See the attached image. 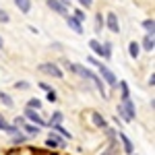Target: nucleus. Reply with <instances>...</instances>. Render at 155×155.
I'll return each mask as SVG.
<instances>
[{"label": "nucleus", "mask_w": 155, "mask_h": 155, "mask_svg": "<svg viewBox=\"0 0 155 155\" xmlns=\"http://www.w3.org/2000/svg\"><path fill=\"white\" fill-rule=\"evenodd\" d=\"M0 48H2V37H0Z\"/></svg>", "instance_id": "obj_34"}, {"label": "nucleus", "mask_w": 155, "mask_h": 155, "mask_svg": "<svg viewBox=\"0 0 155 155\" xmlns=\"http://www.w3.org/2000/svg\"><path fill=\"white\" fill-rule=\"evenodd\" d=\"M106 25H107V29L112 31V33H118L120 31V25H118V17L114 15V12H110L106 17Z\"/></svg>", "instance_id": "obj_6"}, {"label": "nucleus", "mask_w": 155, "mask_h": 155, "mask_svg": "<svg viewBox=\"0 0 155 155\" xmlns=\"http://www.w3.org/2000/svg\"><path fill=\"white\" fill-rule=\"evenodd\" d=\"M46 4H48V6L52 8V11L60 12V15H68V8H66V6H64V4H62L60 0H48Z\"/></svg>", "instance_id": "obj_7"}, {"label": "nucleus", "mask_w": 155, "mask_h": 155, "mask_svg": "<svg viewBox=\"0 0 155 155\" xmlns=\"http://www.w3.org/2000/svg\"><path fill=\"white\" fill-rule=\"evenodd\" d=\"M15 87L17 89H29V83L27 81H19V83H15Z\"/></svg>", "instance_id": "obj_27"}, {"label": "nucleus", "mask_w": 155, "mask_h": 155, "mask_svg": "<svg viewBox=\"0 0 155 155\" xmlns=\"http://www.w3.org/2000/svg\"><path fill=\"white\" fill-rule=\"evenodd\" d=\"M143 48L147 50V52H153V48H155V41H153V35H147L143 39Z\"/></svg>", "instance_id": "obj_16"}, {"label": "nucleus", "mask_w": 155, "mask_h": 155, "mask_svg": "<svg viewBox=\"0 0 155 155\" xmlns=\"http://www.w3.org/2000/svg\"><path fill=\"white\" fill-rule=\"evenodd\" d=\"M72 17H74L77 21H81V23H83V21H85V12H83V11H77V12H74V15H72Z\"/></svg>", "instance_id": "obj_26"}, {"label": "nucleus", "mask_w": 155, "mask_h": 155, "mask_svg": "<svg viewBox=\"0 0 155 155\" xmlns=\"http://www.w3.org/2000/svg\"><path fill=\"white\" fill-rule=\"evenodd\" d=\"M39 87H41L44 91H52V87H50V85H46V83H39Z\"/></svg>", "instance_id": "obj_32"}, {"label": "nucleus", "mask_w": 155, "mask_h": 155, "mask_svg": "<svg viewBox=\"0 0 155 155\" xmlns=\"http://www.w3.org/2000/svg\"><path fill=\"white\" fill-rule=\"evenodd\" d=\"M114 153H116V143H112V145H110V147H107V151H106L104 155H114Z\"/></svg>", "instance_id": "obj_28"}, {"label": "nucleus", "mask_w": 155, "mask_h": 155, "mask_svg": "<svg viewBox=\"0 0 155 155\" xmlns=\"http://www.w3.org/2000/svg\"><path fill=\"white\" fill-rule=\"evenodd\" d=\"M79 2H81L85 8H87V6H91V2H93V0H79Z\"/></svg>", "instance_id": "obj_31"}, {"label": "nucleus", "mask_w": 155, "mask_h": 155, "mask_svg": "<svg viewBox=\"0 0 155 155\" xmlns=\"http://www.w3.org/2000/svg\"><path fill=\"white\" fill-rule=\"evenodd\" d=\"M118 114L124 118V122H132L134 120V104H132L130 99H122V104L118 106Z\"/></svg>", "instance_id": "obj_2"}, {"label": "nucleus", "mask_w": 155, "mask_h": 155, "mask_svg": "<svg viewBox=\"0 0 155 155\" xmlns=\"http://www.w3.org/2000/svg\"><path fill=\"white\" fill-rule=\"evenodd\" d=\"M101 27H104V17L97 15V17H95V31H97V33L101 31Z\"/></svg>", "instance_id": "obj_23"}, {"label": "nucleus", "mask_w": 155, "mask_h": 155, "mask_svg": "<svg viewBox=\"0 0 155 155\" xmlns=\"http://www.w3.org/2000/svg\"><path fill=\"white\" fill-rule=\"evenodd\" d=\"M46 145H48V147H64V139H60V137H56V134H50Z\"/></svg>", "instance_id": "obj_13"}, {"label": "nucleus", "mask_w": 155, "mask_h": 155, "mask_svg": "<svg viewBox=\"0 0 155 155\" xmlns=\"http://www.w3.org/2000/svg\"><path fill=\"white\" fill-rule=\"evenodd\" d=\"M91 118H93V124H95V126H99V128H106V126H107L106 120H104V116H99L97 112H93V114H91Z\"/></svg>", "instance_id": "obj_15"}, {"label": "nucleus", "mask_w": 155, "mask_h": 155, "mask_svg": "<svg viewBox=\"0 0 155 155\" xmlns=\"http://www.w3.org/2000/svg\"><path fill=\"white\" fill-rule=\"evenodd\" d=\"M0 130H4V132H11L12 137H15V134H19V126H11V124H6V122H4V118H2V116H0Z\"/></svg>", "instance_id": "obj_11"}, {"label": "nucleus", "mask_w": 155, "mask_h": 155, "mask_svg": "<svg viewBox=\"0 0 155 155\" xmlns=\"http://www.w3.org/2000/svg\"><path fill=\"white\" fill-rule=\"evenodd\" d=\"M149 85H151V87L155 85V74H151V77H149Z\"/></svg>", "instance_id": "obj_33"}, {"label": "nucleus", "mask_w": 155, "mask_h": 155, "mask_svg": "<svg viewBox=\"0 0 155 155\" xmlns=\"http://www.w3.org/2000/svg\"><path fill=\"white\" fill-rule=\"evenodd\" d=\"M97 68H99V74H101V79H104V81H106L110 87H116V85H118V79H116V74L110 71L106 64H101V62H99V64H97Z\"/></svg>", "instance_id": "obj_3"}, {"label": "nucleus", "mask_w": 155, "mask_h": 155, "mask_svg": "<svg viewBox=\"0 0 155 155\" xmlns=\"http://www.w3.org/2000/svg\"><path fill=\"white\" fill-rule=\"evenodd\" d=\"M104 50H106L107 58H112V44H104Z\"/></svg>", "instance_id": "obj_29"}, {"label": "nucleus", "mask_w": 155, "mask_h": 155, "mask_svg": "<svg viewBox=\"0 0 155 155\" xmlns=\"http://www.w3.org/2000/svg\"><path fill=\"white\" fill-rule=\"evenodd\" d=\"M118 137H120V141H122V147H124V151L128 155H132V151H134V147H132V143H130V139L124 134V132H118Z\"/></svg>", "instance_id": "obj_10"}, {"label": "nucleus", "mask_w": 155, "mask_h": 155, "mask_svg": "<svg viewBox=\"0 0 155 155\" xmlns=\"http://www.w3.org/2000/svg\"><path fill=\"white\" fill-rule=\"evenodd\" d=\"M66 23H68V27H71L74 33H83V25H81V21H77L74 17L66 15Z\"/></svg>", "instance_id": "obj_8"}, {"label": "nucleus", "mask_w": 155, "mask_h": 155, "mask_svg": "<svg viewBox=\"0 0 155 155\" xmlns=\"http://www.w3.org/2000/svg\"><path fill=\"white\" fill-rule=\"evenodd\" d=\"M143 27H145V29H147V31H149L147 35H153V29H155V21H153V19H147V21H143Z\"/></svg>", "instance_id": "obj_18"}, {"label": "nucleus", "mask_w": 155, "mask_h": 155, "mask_svg": "<svg viewBox=\"0 0 155 155\" xmlns=\"http://www.w3.org/2000/svg\"><path fill=\"white\" fill-rule=\"evenodd\" d=\"M27 107H29V110H39V107H41V101H39V99H29Z\"/></svg>", "instance_id": "obj_22"}, {"label": "nucleus", "mask_w": 155, "mask_h": 155, "mask_svg": "<svg viewBox=\"0 0 155 155\" xmlns=\"http://www.w3.org/2000/svg\"><path fill=\"white\" fill-rule=\"evenodd\" d=\"M21 128H23L29 137H37V134H39V126H35V124H27V122H23Z\"/></svg>", "instance_id": "obj_12"}, {"label": "nucleus", "mask_w": 155, "mask_h": 155, "mask_svg": "<svg viewBox=\"0 0 155 155\" xmlns=\"http://www.w3.org/2000/svg\"><path fill=\"white\" fill-rule=\"evenodd\" d=\"M48 101H56V91H48Z\"/></svg>", "instance_id": "obj_30"}, {"label": "nucleus", "mask_w": 155, "mask_h": 155, "mask_svg": "<svg viewBox=\"0 0 155 155\" xmlns=\"http://www.w3.org/2000/svg\"><path fill=\"white\" fill-rule=\"evenodd\" d=\"M12 143H15V145L25 143V134H21V132H19V134H15V137H12Z\"/></svg>", "instance_id": "obj_24"}, {"label": "nucleus", "mask_w": 155, "mask_h": 155, "mask_svg": "<svg viewBox=\"0 0 155 155\" xmlns=\"http://www.w3.org/2000/svg\"><path fill=\"white\" fill-rule=\"evenodd\" d=\"M128 54H130V58H139V44L137 41L128 44Z\"/></svg>", "instance_id": "obj_17"}, {"label": "nucleus", "mask_w": 155, "mask_h": 155, "mask_svg": "<svg viewBox=\"0 0 155 155\" xmlns=\"http://www.w3.org/2000/svg\"><path fill=\"white\" fill-rule=\"evenodd\" d=\"M120 93H122V99H130V97H128V85L124 83V81H120Z\"/></svg>", "instance_id": "obj_21"}, {"label": "nucleus", "mask_w": 155, "mask_h": 155, "mask_svg": "<svg viewBox=\"0 0 155 155\" xmlns=\"http://www.w3.org/2000/svg\"><path fill=\"white\" fill-rule=\"evenodd\" d=\"M0 101H2L6 107H12V99H11L8 93H2V91H0Z\"/></svg>", "instance_id": "obj_20"}, {"label": "nucleus", "mask_w": 155, "mask_h": 155, "mask_svg": "<svg viewBox=\"0 0 155 155\" xmlns=\"http://www.w3.org/2000/svg\"><path fill=\"white\" fill-rule=\"evenodd\" d=\"M66 66H68V71L77 72L79 77H83V79H87V81L95 83V87L99 89L101 97H107V93H106V87H104V81H101V79L97 77V74H93V72L89 71V68H85V66H81V64H68V62H66Z\"/></svg>", "instance_id": "obj_1"}, {"label": "nucleus", "mask_w": 155, "mask_h": 155, "mask_svg": "<svg viewBox=\"0 0 155 155\" xmlns=\"http://www.w3.org/2000/svg\"><path fill=\"white\" fill-rule=\"evenodd\" d=\"M89 48L93 50L97 56H101V58H107V54H106V50H104V46H101L97 39H91V41H89Z\"/></svg>", "instance_id": "obj_9"}, {"label": "nucleus", "mask_w": 155, "mask_h": 155, "mask_svg": "<svg viewBox=\"0 0 155 155\" xmlns=\"http://www.w3.org/2000/svg\"><path fill=\"white\" fill-rule=\"evenodd\" d=\"M39 72H44V74H50V77H54V79H62V71H60L58 64H54V62L39 64Z\"/></svg>", "instance_id": "obj_4"}, {"label": "nucleus", "mask_w": 155, "mask_h": 155, "mask_svg": "<svg viewBox=\"0 0 155 155\" xmlns=\"http://www.w3.org/2000/svg\"><path fill=\"white\" fill-rule=\"evenodd\" d=\"M8 19H11V17H8V12L0 8V23H8Z\"/></svg>", "instance_id": "obj_25"}, {"label": "nucleus", "mask_w": 155, "mask_h": 155, "mask_svg": "<svg viewBox=\"0 0 155 155\" xmlns=\"http://www.w3.org/2000/svg\"><path fill=\"white\" fill-rule=\"evenodd\" d=\"M15 4H17V6H19V11L25 12V15L31 11V0H15Z\"/></svg>", "instance_id": "obj_14"}, {"label": "nucleus", "mask_w": 155, "mask_h": 155, "mask_svg": "<svg viewBox=\"0 0 155 155\" xmlns=\"http://www.w3.org/2000/svg\"><path fill=\"white\" fill-rule=\"evenodd\" d=\"M25 116H27V120H29V122H33V124H35V126H39V128H41V126H48V122H46V120L37 114V110H29V107H27V110H25Z\"/></svg>", "instance_id": "obj_5"}, {"label": "nucleus", "mask_w": 155, "mask_h": 155, "mask_svg": "<svg viewBox=\"0 0 155 155\" xmlns=\"http://www.w3.org/2000/svg\"><path fill=\"white\" fill-rule=\"evenodd\" d=\"M62 118H64V116H62V112H54V116H52V120L48 122V126H54V124H60V122H62Z\"/></svg>", "instance_id": "obj_19"}]
</instances>
